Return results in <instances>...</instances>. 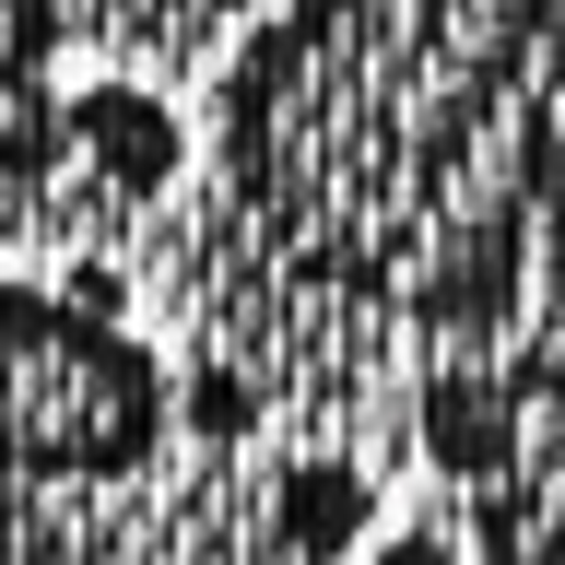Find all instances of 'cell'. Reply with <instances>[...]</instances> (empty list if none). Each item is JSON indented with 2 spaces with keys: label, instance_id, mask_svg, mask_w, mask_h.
Wrapping results in <instances>:
<instances>
[{
  "label": "cell",
  "instance_id": "6da1fadb",
  "mask_svg": "<svg viewBox=\"0 0 565 565\" xmlns=\"http://www.w3.org/2000/svg\"><path fill=\"white\" fill-rule=\"evenodd\" d=\"M177 448V365L83 282H0V494H130Z\"/></svg>",
  "mask_w": 565,
  "mask_h": 565
},
{
  "label": "cell",
  "instance_id": "7a4b0ae2",
  "mask_svg": "<svg viewBox=\"0 0 565 565\" xmlns=\"http://www.w3.org/2000/svg\"><path fill=\"white\" fill-rule=\"evenodd\" d=\"M542 388H554L542 413L519 401V459H507V483L471 494L494 565H565V365H554Z\"/></svg>",
  "mask_w": 565,
  "mask_h": 565
},
{
  "label": "cell",
  "instance_id": "3957f363",
  "mask_svg": "<svg viewBox=\"0 0 565 565\" xmlns=\"http://www.w3.org/2000/svg\"><path fill=\"white\" fill-rule=\"evenodd\" d=\"M365 565H471V542H459V530H436V519H401V530H377V542H365Z\"/></svg>",
  "mask_w": 565,
  "mask_h": 565
}]
</instances>
